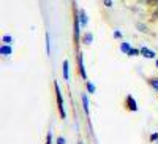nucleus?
Wrapping results in <instances>:
<instances>
[{
    "mask_svg": "<svg viewBox=\"0 0 158 144\" xmlns=\"http://www.w3.org/2000/svg\"><path fill=\"white\" fill-rule=\"evenodd\" d=\"M56 95H57V103H59V111H60V117L62 119H65L67 117V114H65V109H63V98H62V94H60V89L56 83Z\"/></svg>",
    "mask_w": 158,
    "mask_h": 144,
    "instance_id": "nucleus-1",
    "label": "nucleus"
},
{
    "mask_svg": "<svg viewBox=\"0 0 158 144\" xmlns=\"http://www.w3.org/2000/svg\"><path fill=\"white\" fill-rule=\"evenodd\" d=\"M127 106H128V109L130 111H138V106H136V100L131 97V95H128L127 97Z\"/></svg>",
    "mask_w": 158,
    "mask_h": 144,
    "instance_id": "nucleus-2",
    "label": "nucleus"
},
{
    "mask_svg": "<svg viewBox=\"0 0 158 144\" xmlns=\"http://www.w3.org/2000/svg\"><path fill=\"white\" fill-rule=\"evenodd\" d=\"M79 18H74V43H79Z\"/></svg>",
    "mask_w": 158,
    "mask_h": 144,
    "instance_id": "nucleus-3",
    "label": "nucleus"
},
{
    "mask_svg": "<svg viewBox=\"0 0 158 144\" xmlns=\"http://www.w3.org/2000/svg\"><path fill=\"white\" fill-rule=\"evenodd\" d=\"M141 54H142L144 57H147V59H153V57H155V52L150 51V49H147V48H142V49H141Z\"/></svg>",
    "mask_w": 158,
    "mask_h": 144,
    "instance_id": "nucleus-4",
    "label": "nucleus"
},
{
    "mask_svg": "<svg viewBox=\"0 0 158 144\" xmlns=\"http://www.w3.org/2000/svg\"><path fill=\"white\" fill-rule=\"evenodd\" d=\"M79 71H81V76L85 79L87 74H85V70H84V59H82V54H79Z\"/></svg>",
    "mask_w": 158,
    "mask_h": 144,
    "instance_id": "nucleus-5",
    "label": "nucleus"
},
{
    "mask_svg": "<svg viewBox=\"0 0 158 144\" xmlns=\"http://www.w3.org/2000/svg\"><path fill=\"white\" fill-rule=\"evenodd\" d=\"M79 22H81L82 27H85V25H87V16H85V11L84 10L79 11Z\"/></svg>",
    "mask_w": 158,
    "mask_h": 144,
    "instance_id": "nucleus-6",
    "label": "nucleus"
},
{
    "mask_svg": "<svg viewBox=\"0 0 158 144\" xmlns=\"http://www.w3.org/2000/svg\"><path fill=\"white\" fill-rule=\"evenodd\" d=\"M82 104H84L85 114H89V100H87V95H85V94H82Z\"/></svg>",
    "mask_w": 158,
    "mask_h": 144,
    "instance_id": "nucleus-7",
    "label": "nucleus"
},
{
    "mask_svg": "<svg viewBox=\"0 0 158 144\" xmlns=\"http://www.w3.org/2000/svg\"><path fill=\"white\" fill-rule=\"evenodd\" d=\"M63 78H65V79H68V60L63 62Z\"/></svg>",
    "mask_w": 158,
    "mask_h": 144,
    "instance_id": "nucleus-8",
    "label": "nucleus"
},
{
    "mask_svg": "<svg viewBox=\"0 0 158 144\" xmlns=\"http://www.w3.org/2000/svg\"><path fill=\"white\" fill-rule=\"evenodd\" d=\"M2 54H3V56L11 54V48H10V46H2Z\"/></svg>",
    "mask_w": 158,
    "mask_h": 144,
    "instance_id": "nucleus-9",
    "label": "nucleus"
},
{
    "mask_svg": "<svg viewBox=\"0 0 158 144\" xmlns=\"http://www.w3.org/2000/svg\"><path fill=\"white\" fill-rule=\"evenodd\" d=\"M149 83H150V86H152V87L156 90V92H158V79H150Z\"/></svg>",
    "mask_w": 158,
    "mask_h": 144,
    "instance_id": "nucleus-10",
    "label": "nucleus"
},
{
    "mask_svg": "<svg viewBox=\"0 0 158 144\" xmlns=\"http://www.w3.org/2000/svg\"><path fill=\"white\" fill-rule=\"evenodd\" d=\"M138 54H141V49L138 51V49H133V48H131L130 52H128V56H138Z\"/></svg>",
    "mask_w": 158,
    "mask_h": 144,
    "instance_id": "nucleus-11",
    "label": "nucleus"
},
{
    "mask_svg": "<svg viewBox=\"0 0 158 144\" xmlns=\"http://www.w3.org/2000/svg\"><path fill=\"white\" fill-rule=\"evenodd\" d=\"M120 49H122L123 52H127V54H128V52H130V49H131V48L128 46V43H123V44L120 46Z\"/></svg>",
    "mask_w": 158,
    "mask_h": 144,
    "instance_id": "nucleus-12",
    "label": "nucleus"
},
{
    "mask_svg": "<svg viewBox=\"0 0 158 144\" xmlns=\"http://www.w3.org/2000/svg\"><path fill=\"white\" fill-rule=\"evenodd\" d=\"M84 43H85V44H90V43H92V35H90V33H87V35L84 36Z\"/></svg>",
    "mask_w": 158,
    "mask_h": 144,
    "instance_id": "nucleus-13",
    "label": "nucleus"
},
{
    "mask_svg": "<svg viewBox=\"0 0 158 144\" xmlns=\"http://www.w3.org/2000/svg\"><path fill=\"white\" fill-rule=\"evenodd\" d=\"M46 144H52V133H51V132L48 133V139H46Z\"/></svg>",
    "mask_w": 158,
    "mask_h": 144,
    "instance_id": "nucleus-14",
    "label": "nucleus"
},
{
    "mask_svg": "<svg viewBox=\"0 0 158 144\" xmlns=\"http://www.w3.org/2000/svg\"><path fill=\"white\" fill-rule=\"evenodd\" d=\"M87 89H89V92H95V87H94V84H90V83H87Z\"/></svg>",
    "mask_w": 158,
    "mask_h": 144,
    "instance_id": "nucleus-15",
    "label": "nucleus"
},
{
    "mask_svg": "<svg viewBox=\"0 0 158 144\" xmlns=\"http://www.w3.org/2000/svg\"><path fill=\"white\" fill-rule=\"evenodd\" d=\"M149 5H158V0H147Z\"/></svg>",
    "mask_w": 158,
    "mask_h": 144,
    "instance_id": "nucleus-16",
    "label": "nucleus"
},
{
    "mask_svg": "<svg viewBox=\"0 0 158 144\" xmlns=\"http://www.w3.org/2000/svg\"><path fill=\"white\" fill-rule=\"evenodd\" d=\"M156 138H158V133H153V135L150 136V141H156Z\"/></svg>",
    "mask_w": 158,
    "mask_h": 144,
    "instance_id": "nucleus-17",
    "label": "nucleus"
},
{
    "mask_svg": "<svg viewBox=\"0 0 158 144\" xmlns=\"http://www.w3.org/2000/svg\"><path fill=\"white\" fill-rule=\"evenodd\" d=\"M3 41L5 43H10L11 41V36H3Z\"/></svg>",
    "mask_w": 158,
    "mask_h": 144,
    "instance_id": "nucleus-18",
    "label": "nucleus"
},
{
    "mask_svg": "<svg viewBox=\"0 0 158 144\" xmlns=\"http://www.w3.org/2000/svg\"><path fill=\"white\" fill-rule=\"evenodd\" d=\"M57 144H65V139L63 138H57Z\"/></svg>",
    "mask_w": 158,
    "mask_h": 144,
    "instance_id": "nucleus-19",
    "label": "nucleus"
},
{
    "mask_svg": "<svg viewBox=\"0 0 158 144\" xmlns=\"http://www.w3.org/2000/svg\"><path fill=\"white\" fill-rule=\"evenodd\" d=\"M114 36H115V38H122V33H120V32H114Z\"/></svg>",
    "mask_w": 158,
    "mask_h": 144,
    "instance_id": "nucleus-20",
    "label": "nucleus"
},
{
    "mask_svg": "<svg viewBox=\"0 0 158 144\" xmlns=\"http://www.w3.org/2000/svg\"><path fill=\"white\" fill-rule=\"evenodd\" d=\"M104 5H106V6H111L112 2H111V0H104Z\"/></svg>",
    "mask_w": 158,
    "mask_h": 144,
    "instance_id": "nucleus-21",
    "label": "nucleus"
},
{
    "mask_svg": "<svg viewBox=\"0 0 158 144\" xmlns=\"http://www.w3.org/2000/svg\"><path fill=\"white\" fill-rule=\"evenodd\" d=\"M153 18H158V10H156V11L153 13Z\"/></svg>",
    "mask_w": 158,
    "mask_h": 144,
    "instance_id": "nucleus-22",
    "label": "nucleus"
},
{
    "mask_svg": "<svg viewBox=\"0 0 158 144\" xmlns=\"http://www.w3.org/2000/svg\"><path fill=\"white\" fill-rule=\"evenodd\" d=\"M156 67H158V60H156Z\"/></svg>",
    "mask_w": 158,
    "mask_h": 144,
    "instance_id": "nucleus-23",
    "label": "nucleus"
},
{
    "mask_svg": "<svg viewBox=\"0 0 158 144\" xmlns=\"http://www.w3.org/2000/svg\"><path fill=\"white\" fill-rule=\"evenodd\" d=\"M79 144H81V142H79Z\"/></svg>",
    "mask_w": 158,
    "mask_h": 144,
    "instance_id": "nucleus-24",
    "label": "nucleus"
}]
</instances>
